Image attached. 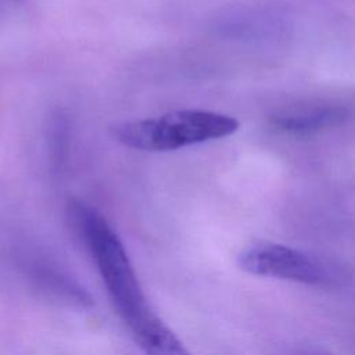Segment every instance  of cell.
I'll return each instance as SVG.
<instances>
[{
	"instance_id": "cell-5",
	"label": "cell",
	"mask_w": 355,
	"mask_h": 355,
	"mask_svg": "<svg viewBox=\"0 0 355 355\" xmlns=\"http://www.w3.org/2000/svg\"><path fill=\"white\" fill-rule=\"evenodd\" d=\"M297 355H334V354H331L330 351L320 348V347H308V348L301 349Z\"/></svg>"
},
{
	"instance_id": "cell-2",
	"label": "cell",
	"mask_w": 355,
	"mask_h": 355,
	"mask_svg": "<svg viewBox=\"0 0 355 355\" xmlns=\"http://www.w3.org/2000/svg\"><path fill=\"white\" fill-rule=\"evenodd\" d=\"M236 118L208 110H176L162 115L121 122L112 128L123 146L140 151H172L230 136L239 129Z\"/></svg>"
},
{
	"instance_id": "cell-1",
	"label": "cell",
	"mask_w": 355,
	"mask_h": 355,
	"mask_svg": "<svg viewBox=\"0 0 355 355\" xmlns=\"http://www.w3.org/2000/svg\"><path fill=\"white\" fill-rule=\"evenodd\" d=\"M72 222L101 276L108 297L146 355H191L148 304L116 232L96 208L73 201Z\"/></svg>"
},
{
	"instance_id": "cell-3",
	"label": "cell",
	"mask_w": 355,
	"mask_h": 355,
	"mask_svg": "<svg viewBox=\"0 0 355 355\" xmlns=\"http://www.w3.org/2000/svg\"><path fill=\"white\" fill-rule=\"evenodd\" d=\"M239 266L251 275L295 282L306 286H333L340 273L330 262L279 243H255L241 251Z\"/></svg>"
},
{
	"instance_id": "cell-4",
	"label": "cell",
	"mask_w": 355,
	"mask_h": 355,
	"mask_svg": "<svg viewBox=\"0 0 355 355\" xmlns=\"http://www.w3.org/2000/svg\"><path fill=\"white\" fill-rule=\"evenodd\" d=\"M348 111L340 105H322L272 116L270 123L277 130L293 136H311L341 125Z\"/></svg>"
}]
</instances>
